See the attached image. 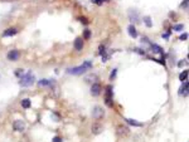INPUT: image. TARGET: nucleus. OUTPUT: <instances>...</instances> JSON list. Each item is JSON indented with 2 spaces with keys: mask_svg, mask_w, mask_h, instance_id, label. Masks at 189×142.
Returning a JSON list of instances; mask_svg holds the SVG:
<instances>
[{
  "mask_svg": "<svg viewBox=\"0 0 189 142\" xmlns=\"http://www.w3.org/2000/svg\"><path fill=\"white\" fill-rule=\"evenodd\" d=\"M91 68H92V63L89 62V60H87V62H84L82 65H78V67H74V68H69V69H67V73H68V74L78 75V74H83L87 69H91Z\"/></svg>",
  "mask_w": 189,
  "mask_h": 142,
  "instance_id": "1",
  "label": "nucleus"
},
{
  "mask_svg": "<svg viewBox=\"0 0 189 142\" xmlns=\"http://www.w3.org/2000/svg\"><path fill=\"white\" fill-rule=\"evenodd\" d=\"M35 82V78L34 75H33L30 72H28L27 74H23L20 77V82H19V84H20L22 87H30L33 86Z\"/></svg>",
  "mask_w": 189,
  "mask_h": 142,
  "instance_id": "2",
  "label": "nucleus"
},
{
  "mask_svg": "<svg viewBox=\"0 0 189 142\" xmlns=\"http://www.w3.org/2000/svg\"><path fill=\"white\" fill-rule=\"evenodd\" d=\"M105 116V111H103V108L100 107V106H96V107H93V110H92V117L94 118V120H101V118Z\"/></svg>",
  "mask_w": 189,
  "mask_h": 142,
  "instance_id": "3",
  "label": "nucleus"
},
{
  "mask_svg": "<svg viewBox=\"0 0 189 142\" xmlns=\"http://www.w3.org/2000/svg\"><path fill=\"white\" fill-rule=\"evenodd\" d=\"M112 97H113V93H112V87L108 86L106 88V105L108 107H113V101H112Z\"/></svg>",
  "mask_w": 189,
  "mask_h": 142,
  "instance_id": "4",
  "label": "nucleus"
},
{
  "mask_svg": "<svg viewBox=\"0 0 189 142\" xmlns=\"http://www.w3.org/2000/svg\"><path fill=\"white\" fill-rule=\"evenodd\" d=\"M129 132H130L129 127L124 126V125H119V126H117V128H116V133H117V136H119V137L127 136V135H129Z\"/></svg>",
  "mask_w": 189,
  "mask_h": 142,
  "instance_id": "5",
  "label": "nucleus"
},
{
  "mask_svg": "<svg viewBox=\"0 0 189 142\" xmlns=\"http://www.w3.org/2000/svg\"><path fill=\"white\" fill-rule=\"evenodd\" d=\"M25 122L23 121V120H17V121H14V123H13V128L18 131V132H23L25 130Z\"/></svg>",
  "mask_w": 189,
  "mask_h": 142,
  "instance_id": "6",
  "label": "nucleus"
},
{
  "mask_svg": "<svg viewBox=\"0 0 189 142\" xmlns=\"http://www.w3.org/2000/svg\"><path fill=\"white\" fill-rule=\"evenodd\" d=\"M102 92V88H101V84L98 83H93L92 87H91V94L93 97H98Z\"/></svg>",
  "mask_w": 189,
  "mask_h": 142,
  "instance_id": "7",
  "label": "nucleus"
},
{
  "mask_svg": "<svg viewBox=\"0 0 189 142\" xmlns=\"http://www.w3.org/2000/svg\"><path fill=\"white\" fill-rule=\"evenodd\" d=\"M19 57H20V53H19L17 49H13V50H10V52H9V53L6 54L8 60H12V62H15V60H18Z\"/></svg>",
  "mask_w": 189,
  "mask_h": 142,
  "instance_id": "8",
  "label": "nucleus"
},
{
  "mask_svg": "<svg viewBox=\"0 0 189 142\" xmlns=\"http://www.w3.org/2000/svg\"><path fill=\"white\" fill-rule=\"evenodd\" d=\"M91 130H92L93 135H100L101 132L103 131V126L100 123V122H94V123L92 125V127H91Z\"/></svg>",
  "mask_w": 189,
  "mask_h": 142,
  "instance_id": "9",
  "label": "nucleus"
},
{
  "mask_svg": "<svg viewBox=\"0 0 189 142\" xmlns=\"http://www.w3.org/2000/svg\"><path fill=\"white\" fill-rule=\"evenodd\" d=\"M54 84H56V82L52 79H42L38 82V86L39 87H52V86H54Z\"/></svg>",
  "mask_w": 189,
  "mask_h": 142,
  "instance_id": "10",
  "label": "nucleus"
},
{
  "mask_svg": "<svg viewBox=\"0 0 189 142\" xmlns=\"http://www.w3.org/2000/svg\"><path fill=\"white\" fill-rule=\"evenodd\" d=\"M74 49L78 50V52L83 49V38H81V37L76 38V40H74Z\"/></svg>",
  "mask_w": 189,
  "mask_h": 142,
  "instance_id": "11",
  "label": "nucleus"
},
{
  "mask_svg": "<svg viewBox=\"0 0 189 142\" xmlns=\"http://www.w3.org/2000/svg\"><path fill=\"white\" fill-rule=\"evenodd\" d=\"M127 33H129V35H130L131 38H136V37H138V32H136V28L132 25V24L127 27Z\"/></svg>",
  "mask_w": 189,
  "mask_h": 142,
  "instance_id": "12",
  "label": "nucleus"
},
{
  "mask_svg": "<svg viewBox=\"0 0 189 142\" xmlns=\"http://www.w3.org/2000/svg\"><path fill=\"white\" fill-rule=\"evenodd\" d=\"M129 16H130V19H131V22H135V23L140 22V20H139V14H138V11L130 10V11H129Z\"/></svg>",
  "mask_w": 189,
  "mask_h": 142,
  "instance_id": "13",
  "label": "nucleus"
},
{
  "mask_svg": "<svg viewBox=\"0 0 189 142\" xmlns=\"http://www.w3.org/2000/svg\"><path fill=\"white\" fill-rule=\"evenodd\" d=\"M179 94H182V96H188V82L185 80V82L183 83V86L180 87V89H179Z\"/></svg>",
  "mask_w": 189,
  "mask_h": 142,
  "instance_id": "14",
  "label": "nucleus"
},
{
  "mask_svg": "<svg viewBox=\"0 0 189 142\" xmlns=\"http://www.w3.org/2000/svg\"><path fill=\"white\" fill-rule=\"evenodd\" d=\"M17 33H18V30L15 29V28H9V29H6L3 33V35L4 37H13V35H15Z\"/></svg>",
  "mask_w": 189,
  "mask_h": 142,
  "instance_id": "15",
  "label": "nucleus"
},
{
  "mask_svg": "<svg viewBox=\"0 0 189 142\" xmlns=\"http://www.w3.org/2000/svg\"><path fill=\"white\" fill-rule=\"evenodd\" d=\"M125 121H126L129 125H131V126H135V127H141V126H143V123H140V122H138L136 120H132V118H126Z\"/></svg>",
  "mask_w": 189,
  "mask_h": 142,
  "instance_id": "16",
  "label": "nucleus"
},
{
  "mask_svg": "<svg viewBox=\"0 0 189 142\" xmlns=\"http://www.w3.org/2000/svg\"><path fill=\"white\" fill-rule=\"evenodd\" d=\"M30 99L29 98H24V99H22V107L23 108H29L30 107Z\"/></svg>",
  "mask_w": 189,
  "mask_h": 142,
  "instance_id": "17",
  "label": "nucleus"
},
{
  "mask_svg": "<svg viewBox=\"0 0 189 142\" xmlns=\"http://www.w3.org/2000/svg\"><path fill=\"white\" fill-rule=\"evenodd\" d=\"M150 47L153 48V50L155 52V53H159V54H163V49L160 48L159 45H157V44H150Z\"/></svg>",
  "mask_w": 189,
  "mask_h": 142,
  "instance_id": "18",
  "label": "nucleus"
},
{
  "mask_svg": "<svg viewBox=\"0 0 189 142\" xmlns=\"http://www.w3.org/2000/svg\"><path fill=\"white\" fill-rule=\"evenodd\" d=\"M89 38H91V32H89V29H84L83 30V40H88Z\"/></svg>",
  "mask_w": 189,
  "mask_h": 142,
  "instance_id": "19",
  "label": "nucleus"
},
{
  "mask_svg": "<svg viewBox=\"0 0 189 142\" xmlns=\"http://www.w3.org/2000/svg\"><path fill=\"white\" fill-rule=\"evenodd\" d=\"M187 78H188V70H184V72H182L180 74H179V79H180L182 82L187 80Z\"/></svg>",
  "mask_w": 189,
  "mask_h": 142,
  "instance_id": "20",
  "label": "nucleus"
},
{
  "mask_svg": "<svg viewBox=\"0 0 189 142\" xmlns=\"http://www.w3.org/2000/svg\"><path fill=\"white\" fill-rule=\"evenodd\" d=\"M144 22H145V24H146V27H153V23H151V19H150V16H145L144 18Z\"/></svg>",
  "mask_w": 189,
  "mask_h": 142,
  "instance_id": "21",
  "label": "nucleus"
},
{
  "mask_svg": "<svg viewBox=\"0 0 189 142\" xmlns=\"http://www.w3.org/2000/svg\"><path fill=\"white\" fill-rule=\"evenodd\" d=\"M184 29V25L183 24H178V25H174V30H177V32H180Z\"/></svg>",
  "mask_w": 189,
  "mask_h": 142,
  "instance_id": "22",
  "label": "nucleus"
},
{
  "mask_svg": "<svg viewBox=\"0 0 189 142\" xmlns=\"http://www.w3.org/2000/svg\"><path fill=\"white\" fill-rule=\"evenodd\" d=\"M23 74H24V70H23V69H17L15 70V75H17V77H22Z\"/></svg>",
  "mask_w": 189,
  "mask_h": 142,
  "instance_id": "23",
  "label": "nucleus"
},
{
  "mask_svg": "<svg viewBox=\"0 0 189 142\" xmlns=\"http://www.w3.org/2000/svg\"><path fill=\"white\" fill-rule=\"evenodd\" d=\"M116 73H117V69H112V73H111V75H110V79H111V80L116 77Z\"/></svg>",
  "mask_w": 189,
  "mask_h": 142,
  "instance_id": "24",
  "label": "nucleus"
},
{
  "mask_svg": "<svg viewBox=\"0 0 189 142\" xmlns=\"http://www.w3.org/2000/svg\"><path fill=\"white\" fill-rule=\"evenodd\" d=\"M52 142H62V138H61L59 136H56V137H53V140H52Z\"/></svg>",
  "mask_w": 189,
  "mask_h": 142,
  "instance_id": "25",
  "label": "nucleus"
},
{
  "mask_svg": "<svg viewBox=\"0 0 189 142\" xmlns=\"http://www.w3.org/2000/svg\"><path fill=\"white\" fill-rule=\"evenodd\" d=\"M187 38H188V34H187V33H184V34H182L180 37H179V39H180V40H185Z\"/></svg>",
  "mask_w": 189,
  "mask_h": 142,
  "instance_id": "26",
  "label": "nucleus"
},
{
  "mask_svg": "<svg viewBox=\"0 0 189 142\" xmlns=\"http://www.w3.org/2000/svg\"><path fill=\"white\" fill-rule=\"evenodd\" d=\"M105 1V0H92V3H94V4H97V5H101V4Z\"/></svg>",
  "mask_w": 189,
  "mask_h": 142,
  "instance_id": "27",
  "label": "nucleus"
},
{
  "mask_svg": "<svg viewBox=\"0 0 189 142\" xmlns=\"http://www.w3.org/2000/svg\"><path fill=\"white\" fill-rule=\"evenodd\" d=\"M79 20H81V23H83V24H88L87 18H79Z\"/></svg>",
  "mask_w": 189,
  "mask_h": 142,
  "instance_id": "28",
  "label": "nucleus"
},
{
  "mask_svg": "<svg viewBox=\"0 0 189 142\" xmlns=\"http://www.w3.org/2000/svg\"><path fill=\"white\" fill-rule=\"evenodd\" d=\"M188 8V0H185V1H183V4H182V8Z\"/></svg>",
  "mask_w": 189,
  "mask_h": 142,
  "instance_id": "29",
  "label": "nucleus"
},
{
  "mask_svg": "<svg viewBox=\"0 0 189 142\" xmlns=\"http://www.w3.org/2000/svg\"><path fill=\"white\" fill-rule=\"evenodd\" d=\"M163 38H165V39H168V38H169V33H167V34H163Z\"/></svg>",
  "mask_w": 189,
  "mask_h": 142,
  "instance_id": "30",
  "label": "nucleus"
}]
</instances>
